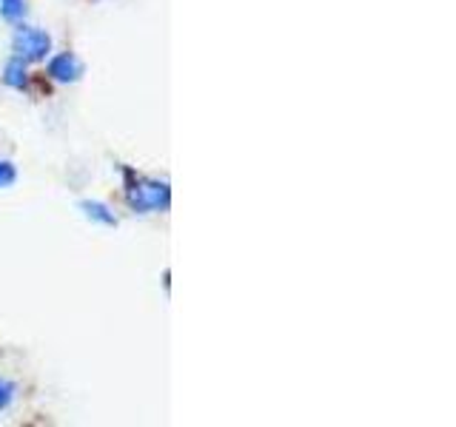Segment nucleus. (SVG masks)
Returning <instances> with one entry per match:
<instances>
[{"mask_svg": "<svg viewBox=\"0 0 456 427\" xmlns=\"http://www.w3.org/2000/svg\"><path fill=\"white\" fill-rule=\"evenodd\" d=\"M80 75H83V63L77 54L61 52L49 60V77L57 83H75V80H80Z\"/></svg>", "mask_w": 456, "mask_h": 427, "instance_id": "7ed1b4c3", "label": "nucleus"}, {"mask_svg": "<svg viewBox=\"0 0 456 427\" xmlns=\"http://www.w3.org/2000/svg\"><path fill=\"white\" fill-rule=\"evenodd\" d=\"M123 197H126V205L134 214H163L171 205L168 182L142 177L134 168H126V165H123Z\"/></svg>", "mask_w": 456, "mask_h": 427, "instance_id": "f257e3e1", "label": "nucleus"}, {"mask_svg": "<svg viewBox=\"0 0 456 427\" xmlns=\"http://www.w3.org/2000/svg\"><path fill=\"white\" fill-rule=\"evenodd\" d=\"M0 18L18 23L26 18V0H0Z\"/></svg>", "mask_w": 456, "mask_h": 427, "instance_id": "423d86ee", "label": "nucleus"}, {"mask_svg": "<svg viewBox=\"0 0 456 427\" xmlns=\"http://www.w3.org/2000/svg\"><path fill=\"white\" fill-rule=\"evenodd\" d=\"M14 54L20 57L26 63H35V60H43L49 52H52V37L49 32H43V28H35V26H20L18 32H14Z\"/></svg>", "mask_w": 456, "mask_h": 427, "instance_id": "f03ea898", "label": "nucleus"}, {"mask_svg": "<svg viewBox=\"0 0 456 427\" xmlns=\"http://www.w3.org/2000/svg\"><path fill=\"white\" fill-rule=\"evenodd\" d=\"M14 180H18V168L0 157V189H9V185H14Z\"/></svg>", "mask_w": 456, "mask_h": 427, "instance_id": "0eeeda50", "label": "nucleus"}, {"mask_svg": "<svg viewBox=\"0 0 456 427\" xmlns=\"http://www.w3.org/2000/svg\"><path fill=\"white\" fill-rule=\"evenodd\" d=\"M4 83L9 85V89H26L28 71H26V60H20L18 54H14L12 60L6 63V68H4Z\"/></svg>", "mask_w": 456, "mask_h": 427, "instance_id": "39448f33", "label": "nucleus"}, {"mask_svg": "<svg viewBox=\"0 0 456 427\" xmlns=\"http://www.w3.org/2000/svg\"><path fill=\"white\" fill-rule=\"evenodd\" d=\"M80 211H83L92 222L109 225V228L118 225V217H114V211H111L106 203H97V199H83V203H80Z\"/></svg>", "mask_w": 456, "mask_h": 427, "instance_id": "20e7f679", "label": "nucleus"}, {"mask_svg": "<svg viewBox=\"0 0 456 427\" xmlns=\"http://www.w3.org/2000/svg\"><path fill=\"white\" fill-rule=\"evenodd\" d=\"M14 396H18V388H14L12 382L0 379V413H4V410H9V407H12Z\"/></svg>", "mask_w": 456, "mask_h": 427, "instance_id": "6e6552de", "label": "nucleus"}]
</instances>
